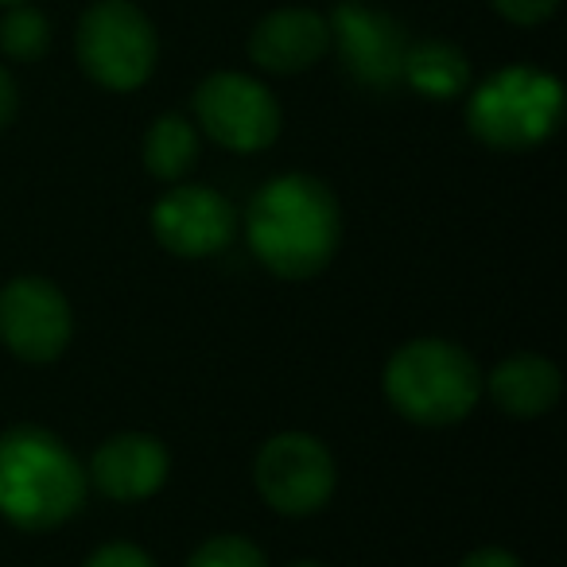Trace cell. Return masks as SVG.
Listing matches in <instances>:
<instances>
[{
  "instance_id": "5",
  "label": "cell",
  "mask_w": 567,
  "mask_h": 567,
  "mask_svg": "<svg viewBox=\"0 0 567 567\" xmlns=\"http://www.w3.org/2000/svg\"><path fill=\"white\" fill-rule=\"evenodd\" d=\"M252 486L280 517H311L334 497L339 466L319 435L280 432L260 443L252 458Z\"/></svg>"
},
{
  "instance_id": "6",
  "label": "cell",
  "mask_w": 567,
  "mask_h": 567,
  "mask_svg": "<svg viewBox=\"0 0 567 567\" xmlns=\"http://www.w3.org/2000/svg\"><path fill=\"white\" fill-rule=\"evenodd\" d=\"M159 43L148 17L128 0H97L79 24V63L97 86L141 90L156 71Z\"/></svg>"
},
{
  "instance_id": "8",
  "label": "cell",
  "mask_w": 567,
  "mask_h": 567,
  "mask_svg": "<svg viewBox=\"0 0 567 567\" xmlns=\"http://www.w3.org/2000/svg\"><path fill=\"white\" fill-rule=\"evenodd\" d=\"M195 121L214 144L229 152H265L280 136V105L265 82L218 71L195 90Z\"/></svg>"
},
{
  "instance_id": "14",
  "label": "cell",
  "mask_w": 567,
  "mask_h": 567,
  "mask_svg": "<svg viewBox=\"0 0 567 567\" xmlns=\"http://www.w3.org/2000/svg\"><path fill=\"white\" fill-rule=\"evenodd\" d=\"M404 82L420 97L451 102V97L471 90V63H466V55L455 43H443V40L412 43L409 59H404Z\"/></svg>"
},
{
  "instance_id": "23",
  "label": "cell",
  "mask_w": 567,
  "mask_h": 567,
  "mask_svg": "<svg viewBox=\"0 0 567 567\" xmlns=\"http://www.w3.org/2000/svg\"><path fill=\"white\" fill-rule=\"evenodd\" d=\"M0 4H9V9H12V4H24V0H0Z\"/></svg>"
},
{
  "instance_id": "19",
  "label": "cell",
  "mask_w": 567,
  "mask_h": 567,
  "mask_svg": "<svg viewBox=\"0 0 567 567\" xmlns=\"http://www.w3.org/2000/svg\"><path fill=\"white\" fill-rule=\"evenodd\" d=\"M489 4H494L505 20H513V24L533 28V24H544V20L556 12L559 0H489Z\"/></svg>"
},
{
  "instance_id": "22",
  "label": "cell",
  "mask_w": 567,
  "mask_h": 567,
  "mask_svg": "<svg viewBox=\"0 0 567 567\" xmlns=\"http://www.w3.org/2000/svg\"><path fill=\"white\" fill-rule=\"evenodd\" d=\"M288 567H327V564H319V559H296V564H288Z\"/></svg>"
},
{
  "instance_id": "3",
  "label": "cell",
  "mask_w": 567,
  "mask_h": 567,
  "mask_svg": "<svg viewBox=\"0 0 567 567\" xmlns=\"http://www.w3.org/2000/svg\"><path fill=\"white\" fill-rule=\"evenodd\" d=\"M381 385L389 404L416 427H455L482 401L478 362L451 339H412L396 347Z\"/></svg>"
},
{
  "instance_id": "7",
  "label": "cell",
  "mask_w": 567,
  "mask_h": 567,
  "mask_svg": "<svg viewBox=\"0 0 567 567\" xmlns=\"http://www.w3.org/2000/svg\"><path fill=\"white\" fill-rule=\"evenodd\" d=\"M74 339V308L48 276H17L0 288V342L28 365H51Z\"/></svg>"
},
{
  "instance_id": "10",
  "label": "cell",
  "mask_w": 567,
  "mask_h": 567,
  "mask_svg": "<svg viewBox=\"0 0 567 567\" xmlns=\"http://www.w3.org/2000/svg\"><path fill=\"white\" fill-rule=\"evenodd\" d=\"M152 237L172 257L206 260L229 249L237 237V210L229 198L203 183H175L156 206H152Z\"/></svg>"
},
{
  "instance_id": "17",
  "label": "cell",
  "mask_w": 567,
  "mask_h": 567,
  "mask_svg": "<svg viewBox=\"0 0 567 567\" xmlns=\"http://www.w3.org/2000/svg\"><path fill=\"white\" fill-rule=\"evenodd\" d=\"M183 567H268V559L249 536L221 533V536H210V540L198 544Z\"/></svg>"
},
{
  "instance_id": "13",
  "label": "cell",
  "mask_w": 567,
  "mask_h": 567,
  "mask_svg": "<svg viewBox=\"0 0 567 567\" xmlns=\"http://www.w3.org/2000/svg\"><path fill=\"white\" fill-rule=\"evenodd\" d=\"M482 393L513 420H540L559 404L564 373L544 354H513L482 378Z\"/></svg>"
},
{
  "instance_id": "21",
  "label": "cell",
  "mask_w": 567,
  "mask_h": 567,
  "mask_svg": "<svg viewBox=\"0 0 567 567\" xmlns=\"http://www.w3.org/2000/svg\"><path fill=\"white\" fill-rule=\"evenodd\" d=\"M17 110H20L17 79L9 74V66H0V128H9L17 121Z\"/></svg>"
},
{
  "instance_id": "1",
  "label": "cell",
  "mask_w": 567,
  "mask_h": 567,
  "mask_svg": "<svg viewBox=\"0 0 567 567\" xmlns=\"http://www.w3.org/2000/svg\"><path fill=\"white\" fill-rule=\"evenodd\" d=\"M241 229L260 268L280 280H311L342 249V206L319 175L288 172L249 198Z\"/></svg>"
},
{
  "instance_id": "9",
  "label": "cell",
  "mask_w": 567,
  "mask_h": 567,
  "mask_svg": "<svg viewBox=\"0 0 567 567\" xmlns=\"http://www.w3.org/2000/svg\"><path fill=\"white\" fill-rule=\"evenodd\" d=\"M327 24H331V48L339 51L347 79H354L370 94H393L401 86L412 43L389 12L347 0Z\"/></svg>"
},
{
  "instance_id": "16",
  "label": "cell",
  "mask_w": 567,
  "mask_h": 567,
  "mask_svg": "<svg viewBox=\"0 0 567 567\" xmlns=\"http://www.w3.org/2000/svg\"><path fill=\"white\" fill-rule=\"evenodd\" d=\"M0 51L17 63H35L51 51V24L43 12L28 4H12L9 17L0 20Z\"/></svg>"
},
{
  "instance_id": "18",
  "label": "cell",
  "mask_w": 567,
  "mask_h": 567,
  "mask_svg": "<svg viewBox=\"0 0 567 567\" xmlns=\"http://www.w3.org/2000/svg\"><path fill=\"white\" fill-rule=\"evenodd\" d=\"M82 567H156V559L133 540H113V544H102L86 556Z\"/></svg>"
},
{
  "instance_id": "2",
  "label": "cell",
  "mask_w": 567,
  "mask_h": 567,
  "mask_svg": "<svg viewBox=\"0 0 567 567\" xmlns=\"http://www.w3.org/2000/svg\"><path fill=\"white\" fill-rule=\"evenodd\" d=\"M90 478L63 435L40 424L0 432V517L20 533H51L86 505Z\"/></svg>"
},
{
  "instance_id": "20",
  "label": "cell",
  "mask_w": 567,
  "mask_h": 567,
  "mask_svg": "<svg viewBox=\"0 0 567 567\" xmlns=\"http://www.w3.org/2000/svg\"><path fill=\"white\" fill-rule=\"evenodd\" d=\"M458 567H525V564L505 548H474L458 559Z\"/></svg>"
},
{
  "instance_id": "12",
  "label": "cell",
  "mask_w": 567,
  "mask_h": 567,
  "mask_svg": "<svg viewBox=\"0 0 567 567\" xmlns=\"http://www.w3.org/2000/svg\"><path fill=\"white\" fill-rule=\"evenodd\" d=\"M331 51V24L311 9H280L249 35V59L268 74H300Z\"/></svg>"
},
{
  "instance_id": "4",
  "label": "cell",
  "mask_w": 567,
  "mask_h": 567,
  "mask_svg": "<svg viewBox=\"0 0 567 567\" xmlns=\"http://www.w3.org/2000/svg\"><path fill=\"white\" fill-rule=\"evenodd\" d=\"M564 117V90L548 71L505 66L478 82L466 102V128L497 152H528L551 141Z\"/></svg>"
},
{
  "instance_id": "15",
  "label": "cell",
  "mask_w": 567,
  "mask_h": 567,
  "mask_svg": "<svg viewBox=\"0 0 567 567\" xmlns=\"http://www.w3.org/2000/svg\"><path fill=\"white\" fill-rule=\"evenodd\" d=\"M144 167L152 179L179 183L198 164V128L183 113H164L144 133Z\"/></svg>"
},
{
  "instance_id": "11",
  "label": "cell",
  "mask_w": 567,
  "mask_h": 567,
  "mask_svg": "<svg viewBox=\"0 0 567 567\" xmlns=\"http://www.w3.org/2000/svg\"><path fill=\"white\" fill-rule=\"evenodd\" d=\"M172 474V451L148 432H117L90 455L86 478L110 502H144L159 494Z\"/></svg>"
}]
</instances>
